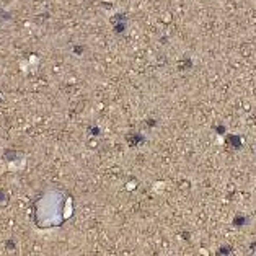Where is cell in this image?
Instances as JSON below:
<instances>
[{"mask_svg":"<svg viewBox=\"0 0 256 256\" xmlns=\"http://www.w3.org/2000/svg\"><path fill=\"white\" fill-rule=\"evenodd\" d=\"M113 23H124V21H126V15H114V17H113Z\"/></svg>","mask_w":256,"mask_h":256,"instance_id":"6da1fadb","label":"cell"},{"mask_svg":"<svg viewBox=\"0 0 256 256\" xmlns=\"http://www.w3.org/2000/svg\"><path fill=\"white\" fill-rule=\"evenodd\" d=\"M126 29V21L124 23H116L114 25V31L116 33H121V31H124Z\"/></svg>","mask_w":256,"mask_h":256,"instance_id":"7a4b0ae2","label":"cell"},{"mask_svg":"<svg viewBox=\"0 0 256 256\" xmlns=\"http://www.w3.org/2000/svg\"><path fill=\"white\" fill-rule=\"evenodd\" d=\"M10 18H12V15H8L7 12H0V21L3 20V21H8Z\"/></svg>","mask_w":256,"mask_h":256,"instance_id":"3957f363","label":"cell"}]
</instances>
